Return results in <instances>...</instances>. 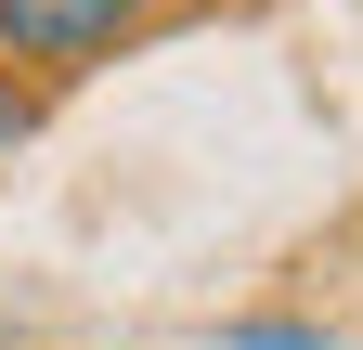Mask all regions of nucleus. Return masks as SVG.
<instances>
[{
  "instance_id": "f03ea898",
  "label": "nucleus",
  "mask_w": 363,
  "mask_h": 350,
  "mask_svg": "<svg viewBox=\"0 0 363 350\" xmlns=\"http://www.w3.org/2000/svg\"><path fill=\"white\" fill-rule=\"evenodd\" d=\"M26 130H39V91H26V78H0V156H13Z\"/></svg>"
},
{
  "instance_id": "f257e3e1",
  "label": "nucleus",
  "mask_w": 363,
  "mask_h": 350,
  "mask_svg": "<svg viewBox=\"0 0 363 350\" xmlns=\"http://www.w3.org/2000/svg\"><path fill=\"white\" fill-rule=\"evenodd\" d=\"M143 26V0H0V52L13 65H91Z\"/></svg>"
}]
</instances>
